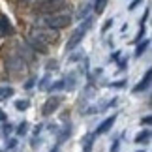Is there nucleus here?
Here are the masks:
<instances>
[{"mask_svg":"<svg viewBox=\"0 0 152 152\" xmlns=\"http://www.w3.org/2000/svg\"><path fill=\"white\" fill-rule=\"evenodd\" d=\"M143 36H145V26H141V30H139V34H137V38L133 39V42H141V39H143Z\"/></svg>","mask_w":152,"mask_h":152,"instance_id":"30","label":"nucleus"},{"mask_svg":"<svg viewBox=\"0 0 152 152\" xmlns=\"http://www.w3.org/2000/svg\"><path fill=\"white\" fill-rule=\"evenodd\" d=\"M148 45H150V42H148V39H143V42H141V43L137 45V49H135V56H137V58L141 56L143 53L147 51V47H148Z\"/></svg>","mask_w":152,"mask_h":152,"instance_id":"16","label":"nucleus"},{"mask_svg":"<svg viewBox=\"0 0 152 152\" xmlns=\"http://www.w3.org/2000/svg\"><path fill=\"white\" fill-rule=\"evenodd\" d=\"M30 0H19V4H28Z\"/></svg>","mask_w":152,"mask_h":152,"instance_id":"38","label":"nucleus"},{"mask_svg":"<svg viewBox=\"0 0 152 152\" xmlns=\"http://www.w3.org/2000/svg\"><path fill=\"white\" fill-rule=\"evenodd\" d=\"M128 64V58H122V60H118V69H124Z\"/></svg>","mask_w":152,"mask_h":152,"instance_id":"33","label":"nucleus"},{"mask_svg":"<svg viewBox=\"0 0 152 152\" xmlns=\"http://www.w3.org/2000/svg\"><path fill=\"white\" fill-rule=\"evenodd\" d=\"M28 105H30L28 100H19V102H15V109L17 111H25V109H28Z\"/></svg>","mask_w":152,"mask_h":152,"instance_id":"18","label":"nucleus"},{"mask_svg":"<svg viewBox=\"0 0 152 152\" xmlns=\"http://www.w3.org/2000/svg\"><path fill=\"white\" fill-rule=\"evenodd\" d=\"M150 122H152V116L150 115H147V116H143V118H141V124H145V126H150Z\"/></svg>","mask_w":152,"mask_h":152,"instance_id":"27","label":"nucleus"},{"mask_svg":"<svg viewBox=\"0 0 152 152\" xmlns=\"http://www.w3.org/2000/svg\"><path fill=\"white\" fill-rule=\"evenodd\" d=\"M120 58V51H115L113 55H111V60H118Z\"/></svg>","mask_w":152,"mask_h":152,"instance_id":"35","label":"nucleus"},{"mask_svg":"<svg viewBox=\"0 0 152 152\" xmlns=\"http://www.w3.org/2000/svg\"><path fill=\"white\" fill-rule=\"evenodd\" d=\"M43 2H45V0H43Z\"/></svg>","mask_w":152,"mask_h":152,"instance_id":"42","label":"nucleus"},{"mask_svg":"<svg viewBox=\"0 0 152 152\" xmlns=\"http://www.w3.org/2000/svg\"><path fill=\"white\" fill-rule=\"evenodd\" d=\"M69 135H72V124H68V126L62 130V133L58 135V145H60V143H64V141H66V139H68Z\"/></svg>","mask_w":152,"mask_h":152,"instance_id":"15","label":"nucleus"},{"mask_svg":"<svg viewBox=\"0 0 152 152\" xmlns=\"http://www.w3.org/2000/svg\"><path fill=\"white\" fill-rule=\"evenodd\" d=\"M6 147H8V150L15 148L17 147V139H8V141H6Z\"/></svg>","mask_w":152,"mask_h":152,"instance_id":"24","label":"nucleus"},{"mask_svg":"<svg viewBox=\"0 0 152 152\" xmlns=\"http://www.w3.org/2000/svg\"><path fill=\"white\" fill-rule=\"evenodd\" d=\"M15 94V88L13 86H0V100H8Z\"/></svg>","mask_w":152,"mask_h":152,"instance_id":"14","label":"nucleus"},{"mask_svg":"<svg viewBox=\"0 0 152 152\" xmlns=\"http://www.w3.org/2000/svg\"><path fill=\"white\" fill-rule=\"evenodd\" d=\"M6 66L11 72H19V69H25V60L19 56V53H11L10 56H6Z\"/></svg>","mask_w":152,"mask_h":152,"instance_id":"6","label":"nucleus"},{"mask_svg":"<svg viewBox=\"0 0 152 152\" xmlns=\"http://www.w3.org/2000/svg\"><path fill=\"white\" fill-rule=\"evenodd\" d=\"M26 43L30 45V49H32L34 53H36V51H39V53H47V51H49L47 45L42 43V42H39V39H36V38H30V36H28V38H26Z\"/></svg>","mask_w":152,"mask_h":152,"instance_id":"9","label":"nucleus"},{"mask_svg":"<svg viewBox=\"0 0 152 152\" xmlns=\"http://www.w3.org/2000/svg\"><path fill=\"white\" fill-rule=\"evenodd\" d=\"M6 118H8V115H6V111H4V109H0V122H4Z\"/></svg>","mask_w":152,"mask_h":152,"instance_id":"36","label":"nucleus"},{"mask_svg":"<svg viewBox=\"0 0 152 152\" xmlns=\"http://www.w3.org/2000/svg\"><path fill=\"white\" fill-rule=\"evenodd\" d=\"M62 88H64V81H62V79H60V81H55V85H51V86H49V90H51V92L62 90Z\"/></svg>","mask_w":152,"mask_h":152,"instance_id":"20","label":"nucleus"},{"mask_svg":"<svg viewBox=\"0 0 152 152\" xmlns=\"http://www.w3.org/2000/svg\"><path fill=\"white\" fill-rule=\"evenodd\" d=\"M66 0H45L38 6V13H45V15H53V13H60L66 8Z\"/></svg>","mask_w":152,"mask_h":152,"instance_id":"4","label":"nucleus"},{"mask_svg":"<svg viewBox=\"0 0 152 152\" xmlns=\"http://www.w3.org/2000/svg\"><path fill=\"white\" fill-rule=\"evenodd\" d=\"M58 68V62L56 60H49L47 62V69H49V72H53V69H56Z\"/></svg>","mask_w":152,"mask_h":152,"instance_id":"25","label":"nucleus"},{"mask_svg":"<svg viewBox=\"0 0 152 152\" xmlns=\"http://www.w3.org/2000/svg\"><path fill=\"white\" fill-rule=\"evenodd\" d=\"M26 132H28V122H21L17 126V135H25Z\"/></svg>","mask_w":152,"mask_h":152,"instance_id":"19","label":"nucleus"},{"mask_svg":"<svg viewBox=\"0 0 152 152\" xmlns=\"http://www.w3.org/2000/svg\"><path fill=\"white\" fill-rule=\"evenodd\" d=\"M90 26H92V17H86L83 25H81L79 28H75V30H73V34L69 36L68 43H66V51H72V49H75V47H77V45L81 43V39L85 38V34H86V30H88Z\"/></svg>","mask_w":152,"mask_h":152,"instance_id":"1","label":"nucleus"},{"mask_svg":"<svg viewBox=\"0 0 152 152\" xmlns=\"http://www.w3.org/2000/svg\"><path fill=\"white\" fill-rule=\"evenodd\" d=\"M150 77H152V69H147L145 77L141 79V83L133 86V92H143V90H147L148 86H150Z\"/></svg>","mask_w":152,"mask_h":152,"instance_id":"10","label":"nucleus"},{"mask_svg":"<svg viewBox=\"0 0 152 152\" xmlns=\"http://www.w3.org/2000/svg\"><path fill=\"white\" fill-rule=\"evenodd\" d=\"M47 88H49V75H45L39 83V90H47Z\"/></svg>","mask_w":152,"mask_h":152,"instance_id":"21","label":"nucleus"},{"mask_svg":"<svg viewBox=\"0 0 152 152\" xmlns=\"http://www.w3.org/2000/svg\"><path fill=\"white\" fill-rule=\"evenodd\" d=\"M141 2H143V0H133V2L130 4V8H128V10H135V8H137V6L141 4Z\"/></svg>","mask_w":152,"mask_h":152,"instance_id":"34","label":"nucleus"},{"mask_svg":"<svg viewBox=\"0 0 152 152\" xmlns=\"http://www.w3.org/2000/svg\"><path fill=\"white\" fill-rule=\"evenodd\" d=\"M109 0H96V4H94V11L98 15H102L103 13V10H105V6H107Z\"/></svg>","mask_w":152,"mask_h":152,"instance_id":"17","label":"nucleus"},{"mask_svg":"<svg viewBox=\"0 0 152 152\" xmlns=\"http://www.w3.org/2000/svg\"><path fill=\"white\" fill-rule=\"evenodd\" d=\"M11 130H13V126H11V124H6V126H2V133H4V135H10V133H11Z\"/></svg>","mask_w":152,"mask_h":152,"instance_id":"26","label":"nucleus"},{"mask_svg":"<svg viewBox=\"0 0 152 152\" xmlns=\"http://www.w3.org/2000/svg\"><path fill=\"white\" fill-rule=\"evenodd\" d=\"M28 36L39 39V42L45 43L47 47L58 42V30H53V28H32V32L28 34Z\"/></svg>","mask_w":152,"mask_h":152,"instance_id":"3","label":"nucleus"},{"mask_svg":"<svg viewBox=\"0 0 152 152\" xmlns=\"http://www.w3.org/2000/svg\"><path fill=\"white\" fill-rule=\"evenodd\" d=\"M42 128H43L42 124H38L36 128H34V133H36V135H38V133H39V132H42Z\"/></svg>","mask_w":152,"mask_h":152,"instance_id":"37","label":"nucleus"},{"mask_svg":"<svg viewBox=\"0 0 152 152\" xmlns=\"http://www.w3.org/2000/svg\"><path fill=\"white\" fill-rule=\"evenodd\" d=\"M148 141H150V130H148V128L143 130V132H139L135 135V143L137 145H148Z\"/></svg>","mask_w":152,"mask_h":152,"instance_id":"11","label":"nucleus"},{"mask_svg":"<svg viewBox=\"0 0 152 152\" xmlns=\"http://www.w3.org/2000/svg\"><path fill=\"white\" fill-rule=\"evenodd\" d=\"M137 152H145V150H137Z\"/></svg>","mask_w":152,"mask_h":152,"instance_id":"39","label":"nucleus"},{"mask_svg":"<svg viewBox=\"0 0 152 152\" xmlns=\"http://www.w3.org/2000/svg\"><path fill=\"white\" fill-rule=\"evenodd\" d=\"M120 148V141H113V147H111V152H118Z\"/></svg>","mask_w":152,"mask_h":152,"instance_id":"32","label":"nucleus"},{"mask_svg":"<svg viewBox=\"0 0 152 152\" xmlns=\"http://www.w3.org/2000/svg\"><path fill=\"white\" fill-rule=\"evenodd\" d=\"M148 15H150V10L147 8V11H145V15L141 17V26H145V23H147V19H148Z\"/></svg>","mask_w":152,"mask_h":152,"instance_id":"29","label":"nucleus"},{"mask_svg":"<svg viewBox=\"0 0 152 152\" xmlns=\"http://www.w3.org/2000/svg\"><path fill=\"white\" fill-rule=\"evenodd\" d=\"M0 152H4V150H0Z\"/></svg>","mask_w":152,"mask_h":152,"instance_id":"41","label":"nucleus"},{"mask_svg":"<svg viewBox=\"0 0 152 152\" xmlns=\"http://www.w3.org/2000/svg\"><path fill=\"white\" fill-rule=\"evenodd\" d=\"M88 10H90V6H88V4H85L83 8H81V11H79V17H83V15H86V13H88Z\"/></svg>","mask_w":152,"mask_h":152,"instance_id":"28","label":"nucleus"},{"mask_svg":"<svg viewBox=\"0 0 152 152\" xmlns=\"http://www.w3.org/2000/svg\"><path fill=\"white\" fill-rule=\"evenodd\" d=\"M113 23H115V21H113V17H111V19H107V21H105V23H103V28H102V30H103V32H107V30H109V28H111V26H113Z\"/></svg>","mask_w":152,"mask_h":152,"instance_id":"23","label":"nucleus"},{"mask_svg":"<svg viewBox=\"0 0 152 152\" xmlns=\"http://www.w3.org/2000/svg\"><path fill=\"white\" fill-rule=\"evenodd\" d=\"M64 81V88H68V90H73L75 88V81H77V75L75 73H69L66 79H62Z\"/></svg>","mask_w":152,"mask_h":152,"instance_id":"13","label":"nucleus"},{"mask_svg":"<svg viewBox=\"0 0 152 152\" xmlns=\"http://www.w3.org/2000/svg\"><path fill=\"white\" fill-rule=\"evenodd\" d=\"M111 88H124L126 86V81H115V83H109Z\"/></svg>","mask_w":152,"mask_h":152,"instance_id":"22","label":"nucleus"},{"mask_svg":"<svg viewBox=\"0 0 152 152\" xmlns=\"http://www.w3.org/2000/svg\"><path fill=\"white\" fill-rule=\"evenodd\" d=\"M34 83H36V79H28L26 83H25V88H26V90H30L32 86H34Z\"/></svg>","mask_w":152,"mask_h":152,"instance_id":"31","label":"nucleus"},{"mask_svg":"<svg viewBox=\"0 0 152 152\" xmlns=\"http://www.w3.org/2000/svg\"><path fill=\"white\" fill-rule=\"evenodd\" d=\"M60 103H62V98L60 96H51V98H47V102H45L43 107H42V115L43 116L53 115L58 107H60Z\"/></svg>","mask_w":152,"mask_h":152,"instance_id":"5","label":"nucleus"},{"mask_svg":"<svg viewBox=\"0 0 152 152\" xmlns=\"http://www.w3.org/2000/svg\"><path fill=\"white\" fill-rule=\"evenodd\" d=\"M115 120H116V115H113V116H109V118H105L100 126L96 128V132H94V135H102V133H107L111 128H113V124H115Z\"/></svg>","mask_w":152,"mask_h":152,"instance_id":"8","label":"nucleus"},{"mask_svg":"<svg viewBox=\"0 0 152 152\" xmlns=\"http://www.w3.org/2000/svg\"><path fill=\"white\" fill-rule=\"evenodd\" d=\"M45 26L47 28H53V30H58V28H64L72 23V15L66 13V11H60V13H53V15H47L43 19Z\"/></svg>","mask_w":152,"mask_h":152,"instance_id":"2","label":"nucleus"},{"mask_svg":"<svg viewBox=\"0 0 152 152\" xmlns=\"http://www.w3.org/2000/svg\"><path fill=\"white\" fill-rule=\"evenodd\" d=\"M94 133H88L85 139H83V152H92V145H94Z\"/></svg>","mask_w":152,"mask_h":152,"instance_id":"12","label":"nucleus"},{"mask_svg":"<svg viewBox=\"0 0 152 152\" xmlns=\"http://www.w3.org/2000/svg\"><path fill=\"white\" fill-rule=\"evenodd\" d=\"M15 28L11 26L10 19L6 15H0V36H13Z\"/></svg>","mask_w":152,"mask_h":152,"instance_id":"7","label":"nucleus"},{"mask_svg":"<svg viewBox=\"0 0 152 152\" xmlns=\"http://www.w3.org/2000/svg\"><path fill=\"white\" fill-rule=\"evenodd\" d=\"M55 152H58V148H55Z\"/></svg>","mask_w":152,"mask_h":152,"instance_id":"40","label":"nucleus"}]
</instances>
